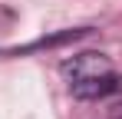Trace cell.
<instances>
[{"mask_svg":"<svg viewBox=\"0 0 122 119\" xmlns=\"http://www.w3.org/2000/svg\"><path fill=\"white\" fill-rule=\"evenodd\" d=\"M109 70H116L106 53H76V56L63 60L60 63V73L69 83H76V79H89V76H102V73H109Z\"/></svg>","mask_w":122,"mask_h":119,"instance_id":"7a4b0ae2","label":"cell"},{"mask_svg":"<svg viewBox=\"0 0 122 119\" xmlns=\"http://www.w3.org/2000/svg\"><path fill=\"white\" fill-rule=\"evenodd\" d=\"M69 93H73L76 99H86V103L119 96V93H122V73H119V70H109V73H102V76L76 79V83H69Z\"/></svg>","mask_w":122,"mask_h":119,"instance_id":"6da1fadb","label":"cell"},{"mask_svg":"<svg viewBox=\"0 0 122 119\" xmlns=\"http://www.w3.org/2000/svg\"><path fill=\"white\" fill-rule=\"evenodd\" d=\"M92 27H76V30H60V33H50V37H40L26 46H17V50H0V56H23V53H36V50H56L63 43H76V40L89 37Z\"/></svg>","mask_w":122,"mask_h":119,"instance_id":"3957f363","label":"cell"},{"mask_svg":"<svg viewBox=\"0 0 122 119\" xmlns=\"http://www.w3.org/2000/svg\"><path fill=\"white\" fill-rule=\"evenodd\" d=\"M109 119H122V103H116V106L109 109Z\"/></svg>","mask_w":122,"mask_h":119,"instance_id":"277c9868","label":"cell"}]
</instances>
